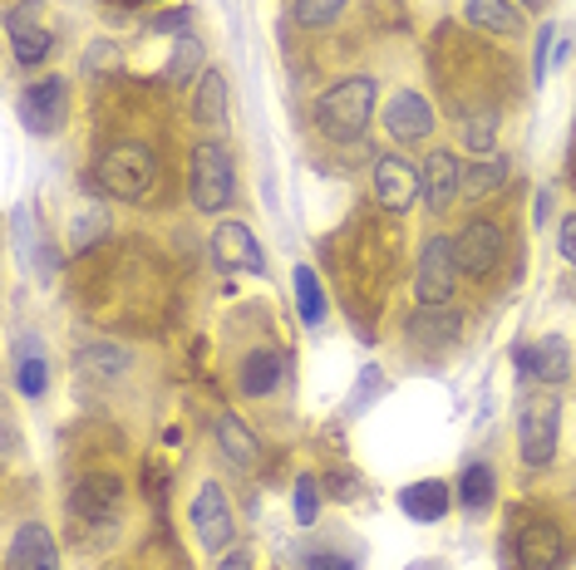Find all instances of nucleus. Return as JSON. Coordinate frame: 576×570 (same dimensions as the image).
Returning <instances> with one entry per match:
<instances>
[{
	"label": "nucleus",
	"instance_id": "a19ab883",
	"mask_svg": "<svg viewBox=\"0 0 576 570\" xmlns=\"http://www.w3.org/2000/svg\"><path fill=\"white\" fill-rule=\"evenodd\" d=\"M409 570H444V560H414Z\"/></svg>",
	"mask_w": 576,
	"mask_h": 570
},
{
	"label": "nucleus",
	"instance_id": "6ab92c4d",
	"mask_svg": "<svg viewBox=\"0 0 576 570\" xmlns=\"http://www.w3.org/2000/svg\"><path fill=\"white\" fill-rule=\"evenodd\" d=\"M15 389H21L25 399H40V393L50 389V364H45V344L35 340V334H25V340L15 344Z\"/></svg>",
	"mask_w": 576,
	"mask_h": 570
},
{
	"label": "nucleus",
	"instance_id": "ddd939ff",
	"mask_svg": "<svg viewBox=\"0 0 576 570\" xmlns=\"http://www.w3.org/2000/svg\"><path fill=\"white\" fill-rule=\"evenodd\" d=\"M212 251H218V261L227 265V271H251V275L267 271V256H261L257 236L242 222H222L218 236H212Z\"/></svg>",
	"mask_w": 576,
	"mask_h": 570
},
{
	"label": "nucleus",
	"instance_id": "7c9ffc66",
	"mask_svg": "<svg viewBox=\"0 0 576 570\" xmlns=\"http://www.w3.org/2000/svg\"><path fill=\"white\" fill-rule=\"evenodd\" d=\"M458 324H463L458 314H448V310H438V305H428V310L414 314V340H454Z\"/></svg>",
	"mask_w": 576,
	"mask_h": 570
},
{
	"label": "nucleus",
	"instance_id": "37998d69",
	"mask_svg": "<svg viewBox=\"0 0 576 570\" xmlns=\"http://www.w3.org/2000/svg\"><path fill=\"white\" fill-rule=\"evenodd\" d=\"M124 5H143V0H124Z\"/></svg>",
	"mask_w": 576,
	"mask_h": 570
},
{
	"label": "nucleus",
	"instance_id": "a211bd4d",
	"mask_svg": "<svg viewBox=\"0 0 576 570\" xmlns=\"http://www.w3.org/2000/svg\"><path fill=\"white\" fill-rule=\"evenodd\" d=\"M399 507H404L409 521H444L448 507H454V497H448V482H409L404 491H399Z\"/></svg>",
	"mask_w": 576,
	"mask_h": 570
},
{
	"label": "nucleus",
	"instance_id": "dca6fc26",
	"mask_svg": "<svg viewBox=\"0 0 576 570\" xmlns=\"http://www.w3.org/2000/svg\"><path fill=\"white\" fill-rule=\"evenodd\" d=\"M419 187H424V202L434 212H448L458 187H463V167L454 163V153H428V163L419 167Z\"/></svg>",
	"mask_w": 576,
	"mask_h": 570
},
{
	"label": "nucleus",
	"instance_id": "1a4fd4ad",
	"mask_svg": "<svg viewBox=\"0 0 576 570\" xmlns=\"http://www.w3.org/2000/svg\"><path fill=\"white\" fill-rule=\"evenodd\" d=\"M5 35H11V49H15L21 64H40V59L50 55V45H55V35L45 29L40 5H35V0L11 5V15H5Z\"/></svg>",
	"mask_w": 576,
	"mask_h": 570
},
{
	"label": "nucleus",
	"instance_id": "cd10ccee",
	"mask_svg": "<svg viewBox=\"0 0 576 570\" xmlns=\"http://www.w3.org/2000/svg\"><path fill=\"white\" fill-rule=\"evenodd\" d=\"M296 310L306 324L326 320V290H320V275L310 265H296Z\"/></svg>",
	"mask_w": 576,
	"mask_h": 570
},
{
	"label": "nucleus",
	"instance_id": "2eb2a0df",
	"mask_svg": "<svg viewBox=\"0 0 576 570\" xmlns=\"http://www.w3.org/2000/svg\"><path fill=\"white\" fill-rule=\"evenodd\" d=\"M385 128L399 138V143H419V138L434 128V108H428L424 94H414V88H404V94L389 98L385 108Z\"/></svg>",
	"mask_w": 576,
	"mask_h": 570
},
{
	"label": "nucleus",
	"instance_id": "a878e982",
	"mask_svg": "<svg viewBox=\"0 0 576 570\" xmlns=\"http://www.w3.org/2000/svg\"><path fill=\"white\" fill-rule=\"evenodd\" d=\"M11 226H15V241H21V256H25L31 265H40V275L50 281V275H55V256H45V231H40V222L31 226V212H15Z\"/></svg>",
	"mask_w": 576,
	"mask_h": 570
},
{
	"label": "nucleus",
	"instance_id": "39448f33",
	"mask_svg": "<svg viewBox=\"0 0 576 570\" xmlns=\"http://www.w3.org/2000/svg\"><path fill=\"white\" fill-rule=\"evenodd\" d=\"M458 251L448 236H428L424 251H419V271H414V295L424 305H444L458 290Z\"/></svg>",
	"mask_w": 576,
	"mask_h": 570
},
{
	"label": "nucleus",
	"instance_id": "f257e3e1",
	"mask_svg": "<svg viewBox=\"0 0 576 570\" xmlns=\"http://www.w3.org/2000/svg\"><path fill=\"white\" fill-rule=\"evenodd\" d=\"M153 177H158L153 147L139 143V138H124V143L104 147L99 167H94V182L109 197H119V202H143V197L153 192Z\"/></svg>",
	"mask_w": 576,
	"mask_h": 570
},
{
	"label": "nucleus",
	"instance_id": "c85d7f7f",
	"mask_svg": "<svg viewBox=\"0 0 576 570\" xmlns=\"http://www.w3.org/2000/svg\"><path fill=\"white\" fill-rule=\"evenodd\" d=\"M124 364H129V354L114 349V344H90V349H80V369L90 373V379H119Z\"/></svg>",
	"mask_w": 576,
	"mask_h": 570
},
{
	"label": "nucleus",
	"instance_id": "412c9836",
	"mask_svg": "<svg viewBox=\"0 0 576 570\" xmlns=\"http://www.w3.org/2000/svg\"><path fill=\"white\" fill-rule=\"evenodd\" d=\"M218 448H222V458H232V467H242V472L257 467V458H261V448L247 432V423L232 418V413H222L218 418Z\"/></svg>",
	"mask_w": 576,
	"mask_h": 570
},
{
	"label": "nucleus",
	"instance_id": "c9c22d12",
	"mask_svg": "<svg viewBox=\"0 0 576 570\" xmlns=\"http://www.w3.org/2000/svg\"><path fill=\"white\" fill-rule=\"evenodd\" d=\"M188 25H192V5H178V10H168V15L153 20L158 35H178V29H188Z\"/></svg>",
	"mask_w": 576,
	"mask_h": 570
},
{
	"label": "nucleus",
	"instance_id": "473e14b6",
	"mask_svg": "<svg viewBox=\"0 0 576 570\" xmlns=\"http://www.w3.org/2000/svg\"><path fill=\"white\" fill-rule=\"evenodd\" d=\"M109 226H114L109 212H99V206H84L80 222H74V231H70V246H74V251H84V246H94V236H104Z\"/></svg>",
	"mask_w": 576,
	"mask_h": 570
},
{
	"label": "nucleus",
	"instance_id": "4468645a",
	"mask_svg": "<svg viewBox=\"0 0 576 570\" xmlns=\"http://www.w3.org/2000/svg\"><path fill=\"white\" fill-rule=\"evenodd\" d=\"M562 531L552 526V521H522V531H517V560H522V570H556L562 566Z\"/></svg>",
	"mask_w": 576,
	"mask_h": 570
},
{
	"label": "nucleus",
	"instance_id": "f3484780",
	"mask_svg": "<svg viewBox=\"0 0 576 570\" xmlns=\"http://www.w3.org/2000/svg\"><path fill=\"white\" fill-rule=\"evenodd\" d=\"M517 364H522V373H537L542 383H566V373H572V344L562 334H546L532 349H517Z\"/></svg>",
	"mask_w": 576,
	"mask_h": 570
},
{
	"label": "nucleus",
	"instance_id": "ea45409f",
	"mask_svg": "<svg viewBox=\"0 0 576 570\" xmlns=\"http://www.w3.org/2000/svg\"><path fill=\"white\" fill-rule=\"evenodd\" d=\"M218 570H251V556H247V550H232V556L222 560Z\"/></svg>",
	"mask_w": 576,
	"mask_h": 570
},
{
	"label": "nucleus",
	"instance_id": "c756f323",
	"mask_svg": "<svg viewBox=\"0 0 576 570\" xmlns=\"http://www.w3.org/2000/svg\"><path fill=\"white\" fill-rule=\"evenodd\" d=\"M385 389H389L385 369H379V364H365V369H360V379H355V389H350V403H345L350 418H360V413H365Z\"/></svg>",
	"mask_w": 576,
	"mask_h": 570
},
{
	"label": "nucleus",
	"instance_id": "9b49d317",
	"mask_svg": "<svg viewBox=\"0 0 576 570\" xmlns=\"http://www.w3.org/2000/svg\"><path fill=\"white\" fill-rule=\"evenodd\" d=\"M375 197H379V206H389V212H409V206L424 197L419 167H409L404 157H379L375 163Z\"/></svg>",
	"mask_w": 576,
	"mask_h": 570
},
{
	"label": "nucleus",
	"instance_id": "4c0bfd02",
	"mask_svg": "<svg viewBox=\"0 0 576 570\" xmlns=\"http://www.w3.org/2000/svg\"><path fill=\"white\" fill-rule=\"evenodd\" d=\"M306 570H355V560H345V556H310Z\"/></svg>",
	"mask_w": 576,
	"mask_h": 570
},
{
	"label": "nucleus",
	"instance_id": "aec40b11",
	"mask_svg": "<svg viewBox=\"0 0 576 570\" xmlns=\"http://www.w3.org/2000/svg\"><path fill=\"white\" fill-rule=\"evenodd\" d=\"M237 383H242V393H247V399H267V393H277V383H281V354L277 349L247 354V359H242V369H237Z\"/></svg>",
	"mask_w": 576,
	"mask_h": 570
},
{
	"label": "nucleus",
	"instance_id": "5701e85b",
	"mask_svg": "<svg viewBox=\"0 0 576 570\" xmlns=\"http://www.w3.org/2000/svg\"><path fill=\"white\" fill-rule=\"evenodd\" d=\"M198 74H208V69H202V39L183 35L178 45H173V59H168V69H163V79H168L173 88H192Z\"/></svg>",
	"mask_w": 576,
	"mask_h": 570
},
{
	"label": "nucleus",
	"instance_id": "7ed1b4c3",
	"mask_svg": "<svg viewBox=\"0 0 576 570\" xmlns=\"http://www.w3.org/2000/svg\"><path fill=\"white\" fill-rule=\"evenodd\" d=\"M188 187H192V206L208 216L227 212L237 197V167L232 153L222 143H198L192 147V167H188Z\"/></svg>",
	"mask_w": 576,
	"mask_h": 570
},
{
	"label": "nucleus",
	"instance_id": "2f4dec72",
	"mask_svg": "<svg viewBox=\"0 0 576 570\" xmlns=\"http://www.w3.org/2000/svg\"><path fill=\"white\" fill-rule=\"evenodd\" d=\"M458 138H463L468 153H493V143H497V114H473V118H463Z\"/></svg>",
	"mask_w": 576,
	"mask_h": 570
},
{
	"label": "nucleus",
	"instance_id": "b1692460",
	"mask_svg": "<svg viewBox=\"0 0 576 570\" xmlns=\"http://www.w3.org/2000/svg\"><path fill=\"white\" fill-rule=\"evenodd\" d=\"M497 497V482H493V467H483V462H473V467H463V477H458V501H463V511H487Z\"/></svg>",
	"mask_w": 576,
	"mask_h": 570
},
{
	"label": "nucleus",
	"instance_id": "9d476101",
	"mask_svg": "<svg viewBox=\"0 0 576 570\" xmlns=\"http://www.w3.org/2000/svg\"><path fill=\"white\" fill-rule=\"evenodd\" d=\"M119 501H124L119 477H84L80 487L70 491V511L84 526H109V521L119 516Z\"/></svg>",
	"mask_w": 576,
	"mask_h": 570
},
{
	"label": "nucleus",
	"instance_id": "f03ea898",
	"mask_svg": "<svg viewBox=\"0 0 576 570\" xmlns=\"http://www.w3.org/2000/svg\"><path fill=\"white\" fill-rule=\"evenodd\" d=\"M369 114H375V79L355 74V79H340L336 88H326L316 104V123L326 138H340V143H355L365 138Z\"/></svg>",
	"mask_w": 576,
	"mask_h": 570
},
{
	"label": "nucleus",
	"instance_id": "f704fd0d",
	"mask_svg": "<svg viewBox=\"0 0 576 570\" xmlns=\"http://www.w3.org/2000/svg\"><path fill=\"white\" fill-rule=\"evenodd\" d=\"M340 10H345V0H296V20L301 25H310V29L330 25Z\"/></svg>",
	"mask_w": 576,
	"mask_h": 570
},
{
	"label": "nucleus",
	"instance_id": "bb28decb",
	"mask_svg": "<svg viewBox=\"0 0 576 570\" xmlns=\"http://www.w3.org/2000/svg\"><path fill=\"white\" fill-rule=\"evenodd\" d=\"M507 173H513V167H507L503 157H487V163H478V167H463V187H458V197L478 202V197L497 192V187L507 182Z\"/></svg>",
	"mask_w": 576,
	"mask_h": 570
},
{
	"label": "nucleus",
	"instance_id": "20e7f679",
	"mask_svg": "<svg viewBox=\"0 0 576 570\" xmlns=\"http://www.w3.org/2000/svg\"><path fill=\"white\" fill-rule=\"evenodd\" d=\"M556 423H562V403L552 393H532L517 408V442H522L527 467H546L556 452Z\"/></svg>",
	"mask_w": 576,
	"mask_h": 570
},
{
	"label": "nucleus",
	"instance_id": "f8f14e48",
	"mask_svg": "<svg viewBox=\"0 0 576 570\" xmlns=\"http://www.w3.org/2000/svg\"><path fill=\"white\" fill-rule=\"evenodd\" d=\"M5 570H60V550H55V536L40 526V521H25L11 536V550H5Z\"/></svg>",
	"mask_w": 576,
	"mask_h": 570
},
{
	"label": "nucleus",
	"instance_id": "58836bf2",
	"mask_svg": "<svg viewBox=\"0 0 576 570\" xmlns=\"http://www.w3.org/2000/svg\"><path fill=\"white\" fill-rule=\"evenodd\" d=\"M562 256L566 261H576V216H566L562 222Z\"/></svg>",
	"mask_w": 576,
	"mask_h": 570
},
{
	"label": "nucleus",
	"instance_id": "6e6552de",
	"mask_svg": "<svg viewBox=\"0 0 576 570\" xmlns=\"http://www.w3.org/2000/svg\"><path fill=\"white\" fill-rule=\"evenodd\" d=\"M503 226L487 222V216H478V222H468L463 231L454 236V251H458V265H463L468 275H493L497 261H503Z\"/></svg>",
	"mask_w": 576,
	"mask_h": 570
},
{
	"label": "nucleus",
	"instance_id": "79ce46f5",
	"mask_svg": "<svg viewBox=\"0 0 576 570\" xmlns=\"http://www.w3.org/2000/svg\"><path fill=\"white\" fill-rule=\"evenodd\" d=\"M522 5H527V10H542V5H546V0H522Z\"/></svg>",
	"mask_w": 576,
	"mask_h": 570
},
{
	"label": "nucleus",
	"instance_id": "e433bc0d",
	"mask_svg": "<svg viewBox=\"0 0 576 570\" xmlns=\"http://www.w3.org/2000/svg\"><path fill=\"white\" fill-rule=\"evenodd\" d=\"M552 39H556V29L542 25V35H537V84L546 79V49H552Z\"/></svg>",
	"mask_w": 576,
	"mask_h": 570
},
{
	"label": "nucleus",
	"instance_id": "393cba45",
	"mask_svg": "<svg viewBox=\"0 0 576 570\" xmlns=\"http://www.w3.org/2000/svg\"><path fill=\"white\" fill-rule=\"evenodd\" d=\"M468 20L493 29V35H517V29H522V15H517L507 0H468Z\"/></svg>",
	"mask_w": 576,
	"mask_h": 570
},
{
	"label": "nucleus",
	"instance_id": "0eeeda50",
	"mask_svg": "<svg viewBox=\"0 0 576 570\" xmlns=\"http://www.w3.org/2000/svg\"><path fill=\"white\" fill-rule=\"evenodd\" d=\"M192 531H198L202 550H227L237 536V521H232V507L218 482H202L198 497H192Z\"/></svg>",
	"mask_w": 576,
	"mask_h": 570
},
{
	"label": "nucleus",
	"instance_id": "4be33fe9",
	"mask_svg": "<svg viewBox=\"0 0 576 570\" xmlns=\"http://www.w3.org/2000/svg\"><path fill=\"white\" fill-rule=\"evenodd\" d=\"M198 123L202 128H222V118H227V74L222 69H208V74L198 79Z\"/></svg>",
	"mask_w": 576,
	"mask_h": 570
},
{
	"label": "nucleus",
	"instance_id": "423d86ee",
	"mask_svg": "<svg viewBox=\"0 0 576 570\" xmlns=\"http://www.w3.org/2000/svg\"><path fill=\"white\" fill-rule=\"evenodd\" d=\"M64 114H70V84H64V79L50 74V79H40V84H31L21 94V118H25L31 133H40V138L60 133Z\"/></svg>",
	"mask_w": 576,
	"mask_h": 570
},
{
	"label": "nucleus",
	"instance_id": "72a5a7b5",
	"mask_svg": "<svg viewBox=\"0 0 576 570\" xmlns=\"http://www.w3.org/2000/svg\"><path fill=\"white\" fill-rule=\"evenodd\" d=\"M291 511H296L301 526H310V521H316V511H320V482H316V477H301V482H296Z\"/></svg>",
	"mask_w": 576,
	"mask_h": 570
}]
</instances>
